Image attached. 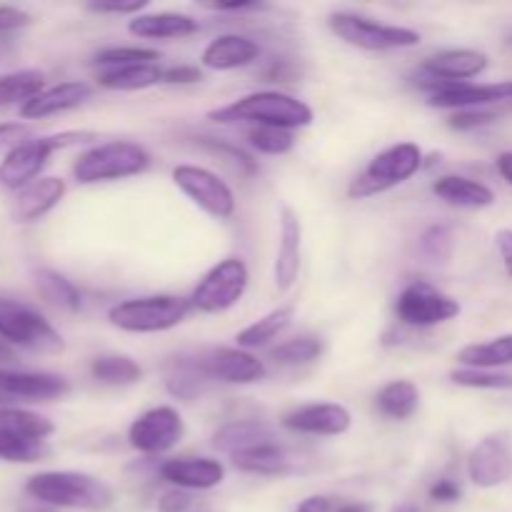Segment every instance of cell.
Returning <instances> with one entry per match:
<instances>
[{"mask_svg":"<svg viewBox=\"0 0 512 512\" xmlns=\"http://www.w3.org/2000/svg\"><path fill=\"white\" fill-rule=\"evenodd\" d=\"M450 383L468 390H512V373L508 370H475L455 368Z\"/></svg>","mask_w":512,"mask_h":512,"instance_id":"f35d334b","label":"cell"},{"mask_svg":"<svg viewBox=\"0 0 512 512\" xmlns=\"http://www.w3.org/2000/svg\"><path fill=\"white\" fill-rule=\"evenodd\" d=\"M65 190H68V185L58 175L38 178L18 193L13 203V218L18 223H35V220L45 218L65 198Z\"/></svg>","mask_w":512,"mask_h":512,"instance_id":"cb8c5ba5","label":"cell"},{"mask_svg":"<svg viewBox=\"0 0 512 512\" xmlns=\"http://www.w3.org/2000/svg\"><path fill=\"white\" fill-rule=\"evenodd\" d=\"M463 313L453 295L443 293L425 280H413L400 290L395 300V315L408 328H435Z\"/></svg>","mask_w":512,"mask_h":512,"instance_id":"8fae6325","label":"cell"},{"mask_svg":"<svg viewBox=\"0 0 512 512\" xmlns=\"http://www.w3.org/2000/svg\"><path fill=\"white\" fill-rule=\"evenodd\" d=\"M160 53L153 48H138V45H110L95 53L93 65L100 70H115L128 68V65H143V63H158Z\"/></svg>","mask_w":512,"mask_h":512,"instance_id":"8d00e7d4","label":"cell"},{"mask_svg":"<svg viewBox=\"0 0 512 512\" xmlns=\"http://www.w3.org/2000/svg\"><path fill=\"white\" fill-rule=\"evenodd\" d=\"M0 428L20 435V438L45 443L55 433V423L45 415L23 408H0Z\"/></svg>","mask_w":512,"mask_h":512,"instance_id":"e575fe53","label":"cell"},{"mask_svg":"<svg viewBox=\"0 0 512 512\" xmlns=\"http://www.w3.org/2000/svg\"><path fill=\"white\" fill-rule=\"evenodd\" d=\"M93 98V85L85 80H65V83L45 88L43 93L35 95L33 100L20 108V118L23 120H43L50 115L68 113V110L80 108Z\"/></svg>","mask_w":512,"mask_h":512,"instance_id":"7402d4cb","label":"cell"},{"mask_svg":"<svg viewBox=\"0 0 512 512\" xmlns=\"http://www.w3.org/2000/svg\"><path fill=\"white\" fill-rule=\"evenodd\" d=\"M185 438V420L173 405H155L130 423L128 445L145 458H158L178 448Z\"/></svg>","mask_w":512,"mask_h":512,"instance_id":"7c38bea8","label":"cell"},{"mask_svg":"<svg viewBox=\"0 0 512 512\" xmlns=\"http://www.w3.org/2000/svg\"><path fill=\"white\" fill-rule=\"evenodd\" d=\"M128 30L135 38L145 40H183L198 33L200 23L193 15L163 10V13L135 15V18H130Z\"/></svg>","mask_w":512,"mask_h":512,"instance_id":"d4e9b609","label":"cell"},{"mask_svg":"<svg viewBox=\"0 0 512 512\" xmlns=\"http://www.w3.org/2000/svg\"><path fill=\"white\" fill-rule=\"evenodd\" d=\"M198 373L205 380H218L225 385H255L263 383L268 368L258 355L243 348H230V345H220V348H208L193 360Z\"/></svg>","mask_w":512,"mask_h":512,"instance_id":"4fadbf2b","label":"cell"},{"mask_svg":"<svg viewBox=\"0 0 512 512\" xmlns=\"http://www.w3.org/2000/svg\"><path fill=\"white\" fill-rule=\"evenodd\" d=\"M25 493L40 505L68 510L100 512L115 500L113 488L95 475L78 470H45L25 483Z\"/></svg>","mask_w":512,"mask_h":512,"instance_id":"7a4b0ae2","label":"cell"},{"mask_svg":"<svg viewBox=\"0 0 512 512\" xmlns=\"http://www.w3.org/2000/svg\"><path fill=\"white\" fill-rule=\"evenodd\" d=\"M158 475L180 490H213L223 485L225 465L215 458H170L160 463Z\"/></svg>","mask_w":512,"mask_h":512,"instance_id":"ffe728a7","label":"cell"},{"mask_svg":"<svg viewBox=\"0 0 512 512\" xmlns=\"http://www.w3.org/2000/svg\"><path fill=\"white\" fill-rule=\"evenodd\" d=\"M30 140L35 138L28 123H0V153H13Z\"/></svg>","mask_w":512,"mask_h":512,"instance_id":"7bdbcfd3","label":"cell"},{"mask_svg":"<svg viewBox=\"0 0 512 512\" xmlns=\"http://www.w3.org/2000/svg\"><path fill=\"white\" fill-rule=\"evenodd\" d=\"M423 160L425 153L418 143H398L380 150L378 155H373L368 168L350 183V198H373V195L408 183L423 168Z\"/></svg>","mask_w":512,"mask_h":512,"instance_id":"5b68a950","label":"cell"},{"mask_svg":"<svg viewBox=\"0 0 512 512\" xmlns=\"http://www.w3.org/2000/svg\"><path fill=\"white\" fill-rule=\"evenodd\" d=\"M498 118V113L490 108H473V110H455L450 115V128L453 130H473L480 128V125H488Z\"/></svg>","mask_w":512,"mask_h":512,"instance_id":"ee69618b","label":"cell"},{"mask_svg":"<svg viewBox=\"0 0 512 512\" xmlns=\"http://www.w3.org/2000/svg\"><path fill=\"white\" fill-rule=\"evenodd\" d=\"M510 43H512V40H510Z\"/></svg>","mask_w":512,"mask_h":512,"instance_id":"680465c9","label":"cell"},{"mask_svg":"<svg viewBox=\"0 0 512 512\" xmlns=\"http://www.w3.org/2000/svg\"><path fill=\"white\" fill-rule=\"evenodd\" d=\"M490 58L475 48H448L423 60L420 70L430 83H473L488 70Z\"/></svg>","mask_w":512,"mask_h":512,"instance_id":"ac0fdd59","label":"cell"},{"mask_svg":"<svg viewBox=\"0 0 512 512\" xmlns=\"http://www.w3.org/2000/svg\"><path fill=\"white\" fill-rule=\"evenodd\" d=\"M33 280L35 290H38V295L45 303L63 310V313H80V308H83V295H80V290L65 275L55 273L50 268H40L35 270Z\"/></svg>","mask_w":512,"mask_h":512,"instance_id":"1f68e13d","label":"cell"},{"mask_svg":"<svg viewBox=\"0 0 512 512\" xmlns=\"http://www.w3.org/2000/svg\"><path fill=\"white\" fill-rule=\"evenodd\" d=\"M495 168H498L500 178H503L505 183L512 188V150H505V153L498 155V160H495Z\"/></svg>","mask_w":512,"mask_h":512,"instance_id":"11a10c76","label":"cell"},{"mask_svg":"<svg viewBox=\"0 0 512 512\" xmlns=\"http://www.w3.org/2000/svg\"><path fill=\"white\" fill-rule=\"evenodd\" d=\"M335 510L338 508H335V503L328 498V495H310V498H305L293 512H335Z\"/></svg>","mask_w":512,"mask_h":512,"instance_id":"db71d44e","label":"cell"},{"mask_svg":"<svg viewBox=\"0 0 512 512\" xmlns=\"http://www.w3.org/2000/svg\"><path fill=\"white\" fill-rule=\"evenodd\" d=\"M460 495H463V490H460V485L455 483V480H438V483L430 488V498L435 500V503H443V505H450V503H458Z\"/></svg>","mask_w":512,"mask_h":512,"instance_id":"681fc988","label":"cell"},{"mask_svg":"<svg viewBox=\"0 0 512 512\" xmlns=\"http://www.w3.org/2000/svg\"><path fill=\"white\" fill-rule=\"evenodd\" d=\"M90 375L103 385H120V388H125V385H135L143 380V368L130 355L108 353L98 355L90 363Z\"/></svg>","mask_w":512,"mask_h":512,"instance_id":"d6a6232c","label":"cell"},{"mask_svg":"<svg viewBox=\"0 0 512 512\" xmlns=\"http://www.w3.org/2000/svg\"><path fill=\"white\" fill-rule=\"evenodd\" d=\"M230 460H233V468L240 470V473L265 475V478H278V475H288L293 470V458L280 443L248 450V453H240Z\"/></svg>","mask_w":512,"mask_h":512,"instance_id":"f1b7e54d","label":"cell"},{"mask_svg":"<svg viewBox=\"0 0 512 512\" xmlns=\"http://www.w3.org/2000/svg\"><path fill=\"white\" fill-rule=\"evenodd\" d=\"M260 58V45L243 33L215 35L200 53V65L213 73L248 68Z\"/></svg>","mask_w":512,"mask_h":512,"instance_id":"44dd1931","label":"cell"},{"mask_svg":"<svg viewBox=\"0 0 512 512\" xmlns=\"http://www.w3.org/2000/svg\"><path fill=\"white\" fill-rule=\"evenodd\" d=\"M325 343L315 335H300V338L285 340L278 348L270 350V360L280 368H300V365H310L320 360Z\"/></svg>","mask_w":512,"mask_h":512,"instance_id":"d590c367","label":"cell"},{"mask_svg":"<svg viewBox=\"0 0 512 512\" xmlns=\"http://www.w3.org/2000/svg\"><path fill=\"white\" fill-rule=\"evenodd\" d=\"M283 428L313 438H340L353 428V413L343 403H305L283 415Z\"/></svg>","mask_w":512,"mask_h":512,"instance_id":"e0dca14e","label":"cell"},{"mask_svg":"<svg viewBox=\"0 0 512 512\" xmlns=\"http://www.w3.org/2000/svg\"><path fill=\"white\" fill-rule=\"evenodd\" d=\"M303 258V223L290 205L280 210V240L273 263V280L280 293H288L300 275Z\"/></svg>","mask_w":512,"mask_h":512,"instance_id":"d6986e66","label":"cell"},{"mask_svg":"<svg viewBox=\"0 0 512 512\" xmlns=\"http://www.w3.org/2000/svg\"><path fill=\"white\" fill-rule=\"evenodd\" d=\"M248 143L263 155H288L295 148V133L283 128H250Z\"/></svg>","mask_w":512,"mask_h":512,"instance_id":"60d3db41","label":"cell"},{"mask_svg":"<svg viewBox=\"0 0 512 512\" xmlns=\"http://www.w3.org/2000/svg\"><path fill=\"white\" fill-rule=\"evenodd\" d=\"M163 83V68L158 63L128 65V68L100 70L98 85L105 90H118V93H135V90H148L153 85Z\"/></svg>","mask_w":512,"mask_h":512,"instance_id":"4dcf8cb0","label":"cell"},{"mask_svg":"<svg viewBox=\"0 0 512 512\" xmlns=\"http://www.w3.org/2000/svg\"><path fill=\"white\" fill-rule=\"evenodd\" d=\"M293 320H295L293 305H280V308L270 310V313L260 315L258 320L245 325V328L235 335V343H238V348L250 350V353L258 348H268L270 343H275V340H278L280 335L293 325Z\"/></svg>","mask_w":512,"mask_h":512,"instance_id":"4316f807","label":"cell"},{"mask_svg":"<svg viewBox=\"0 0 512 512\" xmlns=\"http://www.w3.org/2000/svg\"><path fill=\"white\" fill-rule=\"evenodd\" d=\"M495 248H498L500 260H503L505 273L512 278V228H503L495 233Z\"/></svg>","mask_w":512,"mask_h":512,"instance_id":"f5cc1de1","label":"cell"},{"mask_svg":"<svg viewBox=\"0 0 512 512\" xmlns=\"http://www.w3.org/2000/svg\"><path fill=\"white\" fill-rule=\"evenodd\" d=\"M250 285V270L245 265L243 258H223L220 263H215L208 273L200 278V283L195 285L193 293H190V305L193 310L203 315H220L228 313L230 308L243 300V295L248 293Z\"/></svg>","mask_w":512,"mask_h":512,"instance_id":"ba28073f","label":"cell"},{"mask_svg":"<svg viewBox=\"0 0 512 512\" xmlns=\"http://www.w3.org/2000/svg\"><path fill=\"white\" fill-rule=\"evenodd\" d=\"M330 30L338 40L353 48L370 50V53H388V50H405L420 45V33L405 25L378 23L365 15L350 13V10H338L328 18Z\"/></svg>","mask_w":512,"mask_h":512,"instance_id":"8992f818","label":"cell"},{"mask_svg":"<svg viewBox=\"0 0 512 512\" xmlns=\"http://www.w3.org/2000/svg\"><path fill=\"white\" fill-rule=\"evenodd\" d=\"M208 8L215 13H255V10H265L268 5L258 3V0H230V3H213Z\"/></svg>","mask_w":512,"mask_h":512,"instance_id":"f907efd6","label":"cell"},{"mask_svg":"<svg viewBox=\"0 0 512 512\" xmlns=\"http://www.w3.org/2000/svg\"><path fill=\"white\" fill-rule=\"evenodd\" d=\"M45 90V75L40 70H15V73L0 75V108L18 105L23 108L28 100Z\"/></svg>","mask_w":512,"mask_h":512,"instance_id":"836d02e7","label":"cell"},{"mask_svg":"<svg viewBox=\"0 0 512 512\" xmlns=\"http://www.w3.org/2000/svg\"><path fill=\"white\" fill-rule=\"evenodd\" d=\"M68 393L70 383L63 375L0 370V408H15L20 403H50Z\"/></svg>","mask_w":512,"mask_h":512,"instance_id":"2e32d148","label":"cell"},{"mask_svg":"<svg viewBox=\"0 0 512 512\" xmlns=\"http://www.w3.org/2000/svg\"><path fill=\"white\" fill-rule=\"evenodd\" d=\"M263 78L268 80V83H290V80L295 78V68L288 60H273V63L263 70Z\"/></svg>","mask_w":512,"mask_h":512,"instance_id":"816d5d0a","label":"cell"},{"mask_svg":"<svg viewBox=\"0 0 512 512\" xmlns=\"http://www.w3.org/2000/svg\"><path fill=\"white\" fill-rule=\"evenodd\" d=\"M33 23V15L25 10L15 8V5H0V33H13V30H23Z\"/></svg>","mask_w":512,"mask_h":512,"instance_id":"c3c4849f","label":"cell"},{"mask_svg":"<svg viewBox=\"0 0 512 512\" xmlns=\"http://www.w3.org/2000/svg\"><path fill=\"white\" fill-rule=\"evenodd\" d=\"M468 478L475 488L493 490L512 480V440L505 433L485 435L468 453Z\"/></svg>","mask_w":512,"mask_h":512,"instance_id":"9a60e30c","label":"cell"},{"mask_svg":"<svg viewBox=\"0 0 512 512\" xmlns=\"http://www.w3.org/2000/svg\"><path fill=\"white\" fill-rule=\"evenodd\" d=\"M270 443H280L278 430L263 420H230L213 433V448L228 458Z\"/></svg>","mask_w":512,"mask_h":512,"instance_id":"603a6c76","label":"cell"},{"mask_svg":"<svg viewBox=\"0 0 512 512\" xmlns=\"http://www.w3.org/2000/svg\"><path fill=\"white\" fill-rule=\"evenodd\" d=\"M90 140H95V133H88V130H65V133L48 135V138L30 140L23 148L5 155L3 163H0V185L20 193V190L28 188L30 183L40 178L50 155L63 148H70V145L90 143Z\"/></svg>","mask_w":512,"mask_h":512,"instance_id":"52a82bcc","label":"cell"},{"mask_svg":"<svg viewBox=\"0 0 512 512\" xmlns=\"http://www.w3.org/2000/svg\"><path fill=\"white\" fill-rule=\"evenodd\" d=\"M205 378L198 373L193 363H180L175 373L168 378V393L180 400H193L203 393Z\"/></svg>","mask_w":512,"mask_h":512,"instance_id":"b9f144b4","label":"cell"},{"mask_svg":"<svg viewBox=\"0 0 512 512\" xmlns=\"http://www.w3.org/2000/svg\"><path fill=\"white\" fill-rule=\"evenodd\" d=\"M420 245V255H423L428 263L435 265H445L450 258H453V248H455V238H453V228L450 225H430L418 240Z\"/></svg>","mask_w":512,"mask_h":512,"instance_id":"ab89813d","label":"cell"},{"mask_svg":"<svg viewBox=\"0 0 512 512\" xmlns=\"http://www.w3.org/2000/svg\"><path fill=\"white\" fill-rule=\"evenodd\" d=\"M173 185L185 195L188 200H193L205 215L215 220H228L233 218L235 208H238V200H235L233 188L220 178L213 170L203 168V165H175L173 173Z\"/></svg>","mask_w":512,"mask_h":512,"instance_id":"30bf717a","label":"cell"},{"mask_svg":"<svg viewBox=\"0 0 512 512\" xmlns=\"http://www.w3.org/2000/svg\"><path fill=\"white\" fill-rule=\"evenodd\" d=\"M420 88L428 93L430 108L440 110H473L512 103V80H500V83H430V80H423Z\"/></svg>","mask_w":512,"mask_h":512,"instance_id":"5bb4252c","label":"cell"},{"mask_svg":"<svg viewBox=\"0 0 512 512\" xmlns=\"http://www.w3.org/2000/svg\"><path fill=\"white\" fill-rule=\"evenodd\" d=\"M390 512H420V508H418V505H413V503H398V505H393V508H390Z\"/></svg>","mask_w":512,"mask_h":512,"instance_id":"6f0895ef","label":"cell"},{"mask_svg":"<svg viewBox=\"0 0 512 512\" xmlns=\"http://www.w3.org/2000/svg\"><path fill=\"white\" fill-rule=\"evenodd\" d=\"M48 445L38 443V440L20 438V435L10 433V430L0 428V460H8V463H38L48 455Z\"/></svg>","mask_w":512,"mask_h":512,"instance_id":"74e56055","label":"cell"},{"mask_svg":"<svg viewBox=\"0 0 512 512\" xmlns=\"http://www.w3.org/2000/svg\"><path fill=\"white\" fill-rule=\"evenodd\" d=\"M455 360L460 368L475 370H505L512 368V333L498 335V338L470 343L458 350Z\"/></svg>","mask_w":512,"mask_h":512,"instance_id":"83f0119b","label":"cell"},{"mask_svg":"<svg viewBox=\"0 0 512 512\" xmlns=\"http://www.w3.org/2000/svg\"><path fill=\"white\" fill-rule=\"evenodd\" d=\"M203 68L198 65H170L163 68V83L165 85H195L203 80Z\"/></svg>","mask_w":512,"mask_h":512,"instance_id":"bcb514c9","label":"cell"},{"mask_svg":"<svg viewBox=\"0 0 512 512\" xmlns=\"http://www.w3.org/2000/svg\"><path fill=\"white\" fill-rule=\"evenodd\" d=\"M433 195L443 203L455 205V208H468V210H483L495 203L493 188L485 183L465 175H443L433 183Z\"/></svg>","mask_w":512,"mask_h":512,"instance_id":"484cf974","label":"cell"},{"mask_svg":"<svg viewBox=\"0 0 512 512\" xmlns=\"http://www.w3.org/2000/svg\"><path fill=\"white\" fill-rule=\"evenodd\" d=\"M148 0H125V3H118V0H105V3H88L90 13L98 15H143V10H148Z\"/></svg>","mask_w":512,"mask_h":512,"instance_id":"f6af8a7d","label":"cell"},{"mask_svg":"<svg viewBox=\"0 0 512 512\" xmlns=\"http://www.w3.org/2000/svg\"><path fill=\"white\" fill-rule=\"evenodd\" d=\"M375 408L388 420H410L420 408V388L413 380H390L375 395Z\"/></svg>","mask_w":512,"mask_h":512,"instance_id":"f546056e","label":"cell"},{"mask_svg":"<svg viewBox=\"0 0 512 512\" xmlns=\"http://www.w3.org/2000/svg\"><path fill=\"white\" fill-rule=\"evenodd\" d=\"M335 512H375V505L360 503V500H353V503L338 505V510H335Z\"/></svg>","mask_w":512,"mask_h":512,"instance_id":"9f6ffc18","label":"cell"},{"mask_svg":"<svg viewBox=\"0 0 512 512\" xmlns=\"http://www.w3.org/2000/svg\"><path fill=\"white\" fill-rule=\"evenodd\" d=\"M0 338L40 355H60L65 350L63 335L38 310L10 298H0Z\"/></svg>","mask_w":512,"mask_h":512,"instance_id":"9c48e42d","label":"cell"},{"mask_svg":"<svg viewBox=\"0 0 512 512\" xmlns=\"http://www.w3.org/2000/svg\"><path fill=\"white\" fill-rule=\"evenodd\" d=\"M190 305L188 298L178 295H143V298H128L115 303L108 310V323L123 333L153 335L173 330L188 320Z\"/></svg>","mask_w":512,"mask_h":512,"instance_id":"277c9868","label":"cell"},{"mask_svg":"<svg viewBox=\"0 0 512 512\" xmlns=\"http://www.w3.org/2000/svg\"><path fill=\"white\" fill-rule=\"evenodd\" d=\"M155 508H158V512H190V508H193V498H190L188 490L168 488L165 493H160Z\"/></svg>","mask_w":512,"mask_h":512,"instance_id":"7dc6e473","label":"cell"},{"mask_svg":"<svg viewBox=\"0 0 512 512\" xmlns=\"http://www.w3.org/2000/svg\"><path fill=\"white\" fill-rule=\"evenodd\" d=\"M208 118L220 125L250 123L253 128H283L295 133L313 125L315 110L305 100L283 90H255L223 108L210 110Z\"/></svg>","mask_w":512,"mask_h":512,"instance_id":"6da1fadb","label":"cell"},{"mask_svg":"<svg viewBox=\"0 0 512 512\" xmlns=\"http://www.w3.org/2000/svg\"><path fill=\"white\" fill-rule=\"evenodd\" d=\"M153 158L148 150L133 140H108L85 148L73 163V178L80 185L115 183L135 178L150 168Z\"/></svg>","mask_w":512,"mask_h":512,"instance_id":"3957f363","label":"cell"}]
</instances>
